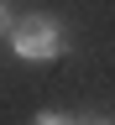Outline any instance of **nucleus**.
<instances>
[{"mask_svg":"<svg viewBox=\"0 0 115 125\" xmlns=\"http://www.w3.org/2000/svg\"><path fill=\"white\" fill-rule=\"evenodd\" d=\"M5 37H11V52L21 57V62H58V57H63V47H68L63 21H58V16H42V10L21 16Z\"/></svg>","mask_w":115,"mask_h":125,"instance_id":"1","label":"nucleus"},{"mask_svg":"<svg viewBox=\"0 0 115 125\" xmlns=\"http://www.w3.org/2000/svg\"><path fill=\"white\" fill-rule=\"evenodd\" d=\"M31 125H78V120H68V115H58V109H42Z\"/></svg>","mask_w":115,"mask_h":125,"instance_id":"2","label":"nucleus"},{"mask_svg":"<svg viewBox=\"0 0 115 125\" xmlns=\"http://www.w3.org/2000/svg\"><path fill=\"white\" fill-rule=\"evenodd\" d=\"M16 26V16H11V5H5V0H0V31H11Z\"/></svg>","mask_w":115,"mask_h":125,"instance_id":"3","label":"nucleus"},{"mask_svg":"<svg viewBox=\"0 0 115 125\" xmlns=\"http://www.w3.org/2000/svg\"><path fill=\"white\" fill-rule=\"evenodd\" d=\"M78 125H115V120H105V115H94V120H78Z\"/></svg>","mask_w":115,"mask_h":125,"instance_id":"4","label":"nucleus"}]
</instances>
